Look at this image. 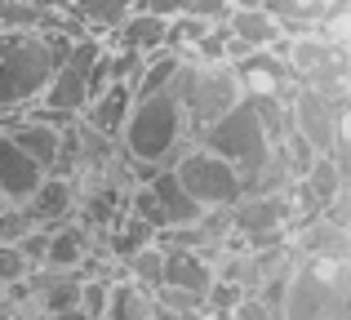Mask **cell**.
<instances>
[{
    "label": "cell",
    "instance_id": "ffe728a7",
    "mask_svg": "<svg viewBox=\"0 0 351 320\" xmlns=\"http://www.w3.org/2000/svg\"><path fill=\"white\" fill-rule=\"evenodd\" d=\"M71 14V23L89 36H112L129 14H134V0H67L62 5Z\"/></svg>",
    "mask_w": 351,
    "mask_h": 320
},
{
    "label": "cell",
    "instance_id": "f1b7e54d",
    "mask_svg": "<svg viewBox=\"0 0 351 320\" xmlns=\"http://www.w3.org/2000/svg\"><path fill=\"white\" fill-rule=\"evenodd\" d=\"M27 267H32V262L23 258L18 245H0V285H18V280L27 276Z\"/></svg>",
    "mask_w": 351,
    "mask_h": 320
},
{
    "label": "cell",
    "instance_id": "d4e9b609",
    "mask_svg": "<svg viewBox=\"0 0 351 320\" xmlns=\"http://www.w3.org/2000/svg\"><path fill=\"white\" fill-rule=\"evenodd\" d=\"M152 241H156V232H152V227H147V223H138L134 214H125V218H120V227L112 232V254H116L120 262H129L138 249H143V245H152Z\"/></svg>",
    "mask_w": 351,
    "mask_h": 320
},
{
    "label": "cell",
    "instance_id": "603a6c76",
    "mask_svg": "<svg viewBox=\"0 0 351 320\" xmlns=\"http://www.w3.org/2000/svg\"><path fill=\"white\" fill-rule=\"evenodd\" d=\"M325 5H329V0H263V9L276 18V23H280L285 40H289V36L316 32V23H320V14H325Z\"/></svg>",
    "mask_w": 351,
    "mask_h": 320
},
{
    "label": "cell",
    "instance_id": "cb8c5ba5",
    "mask_svg": "<svg viewBox=\"0 0 351 320\" xmlns=\"http://www.w3.org/2000/svg\"><path fill=\"white\" fill-rule=\"evenodd\" d=\"M182 62H187V58H182V53H173V49L147 53V58H143V71H138V80H134V98H147V94H160V89H173Z\"/></svg>",
    "mask_w": 351,
    "mask_h": 320
},
{
    "label": "cell",
    "instance_id": "f546056e",
    "mask_svg": "<svg viewBox=\"0 0 351 320\" xmlns=\"http://www.w3.org/2000/svg\"><path fill=\"white\" fill-rule=\"evenodd\" d=\"M156 320H227L209 307H187V312H169V307H156Z\"/></svg>",
    "mask_w": 351,
    "mask_h": 320
},
{
    "label": "cell",
    "instance_id": "5b68a950",
    "mask_svg": "<svg viewBox=\"0 0 351 320\" xmlns=\"http://www.w3.org/2000/svg\"><path fill=\"white\" fill-rule=\"evenodd\" d=\"M182 112H187V130H209L218 116H227L240 103V80L232 71V62H182L178 80H173Z\"/></svg>",
    "mask_w": 351,
    "mask_h": 320
},
{
    "label": "cell",
    "instance_id": "83f0119b",
    "mask_svg": "<svg viewBox=\"0 0 351 320\" xmlns=\"http://www.w3.org/2000/svg\"><path fill=\"white\" fill-rule=\"evenodd\" d=\"M227 320H280V303H271V298H263V294H245L240 307Z\"/></svg>",
    "mask_w": 351,
    "mask_h": 320
},
{
    "label": "cell",
    "instance_id": "30bf717a",
    "mask_svg": "<svg viewBox=\"0 0 351 320\" xmlns=\"http://www.w3.org/2000/svg\"><path fill=\"white\" fill-rule=\"evenodd\" d=\"M236 80H240V94L254 98V103H263V98H271V103H289L293 94V76L289 67H285L280 49H258V53H240L232 62Z\"/></svg>",
    "mask_w": 351,
    "mask_h": 320
},
{
    "label": "cell",
    "instance_id": "4316f807",
    "mask_svg": "<svg viewBox=\"0 0 351 320\" xmlns=\"http://www.w3.org/2000/svg\"><path fill=\"white\" fill-rule=\"evenodd\" d=\"M76 307H80L89 320H103V312H107V280L80 276V298H76Z\"/></svg>",
    "mask_w": 351,
    "mask_h": 320
},
{
    "label": "cell",
    "instance_id": "1f68e13d",
    "mask_svg": "<svg viewBox=\"0 0 351 320\" xmlns=\"http://www.w3.org/2000/svg\"><path fill=\"white\" fill-rule=\"evenodd\" d=\"M227 9H263V0H227Z\"/></svg>",
    "mask_w": 351,
    "mask_h": 320
},
{
    "label": "cell",
    "instance_id": "7a4b0ae2",
    "mask_svg": "<svg viewBox=\"0 0 351 320\" xmlns=\"http://www.w3.org/2000/svg\"><path fill=\"white\" fill-rule=\"evenodd\" d=\"M67 40L62 32H0V112L40 103Z\"/></svg>",
    "mask_w": 351,
    "mask_h": 320
},
{
    "label": "cell",
    "instance_id": "ac0fdd59",
    "mask_svg": "<svg viewBox=\"0 0 351 320\" xmlns=\"http://www.w3.org/2000/svg\"><path fill=\"white\" fill-rule=\"evenodd\" d=\"M89 258V232L80 223H58L49 227V236H45V258L40 267L45 271H80Z\"/></svg>",
    "mask_w": 351,
    "mask_h": 320
},
{
    "label": "cell",
    "instance_id": "277c9868",
    "mask_svg": "<svg viewBox=\"0 0 351 320\" xmlns=\"http://www.w3.org/2000/svg\"><path fill=\"white\" fill-rule=\"evenodd\" d=\"M351 316V271L347 262L298 258L285 271L280 320H347Z\"/></svg>",
    "mask_w": 351,
    "mask_h": 320
},
{
    "label": "cell",
    "instance_id": "d6986e66",
    "mask_svg": "<svg viewBox=\"0 0 351 320\" xmlns=\"http://www.w3.org/2000/svg\"><path fill=\"white\" fill-rule=\"evenodd\" d=\"M67 209H71V182L58 178V173H45L40 187L27 196L23 214L32 218V227H53V223H67Z\"/></svg>",
    "mask_w": 351,
    "mask_h": 320
},
{
    "label": "cell",
    "instance_id": "8fae6325",
    "mask_svg": "<svg viewBox=\"0 0 351 320\" xmlns=\"http://www.w3.org/2000/svg\"><path fill=\"white\" fill-rule=\"evenodd\" d=\"M227 27V62H236L240 53H258V49H280L285 32L267 9H227L223 18Z\"/></svg>",
    "mask_w": 351,
    "mask_h": 320
},
{
    "label": "cell",
    "instance_id": "52a82bcc",
    "mask_svg": "<svg viewBox=\"0 0 351 320\" xmlns=\"http://www.w3.org/2000/svg\"><path fill=\"white\" fill-rule=\"evenodd\" d=\"M173 178L182 182V191H187L191 200H196L200 209H232L240 196H245V182H240V173L227 164L223 156H214V151L205 147H187L173 156Z\"/></svg>",
    "mask_w": 351,
    "mask_h": 320
},
{
    "label": "cell",
    "instance_id": "d6a6232c",
    "mask_svg": "<svg viewBox=\"0 0 351 320\" xmlns=\"http://www.w3.org/2000/svg\"><path fill=\"white\" fill-rule=\"evenodd\" d=\"M0 320H18V316H14V307H9V303H0Z\"/></svg>",
    "mask_w": 351,
    "mask_h": 320
},
{
    "label": "cell",
    "instance_id": "e0dca14e",
    "mask_svg": "<svg viewBox=\"0 0 351 320\" xmlns=\"http://www.w3.org/2000/svg\"><path fill=\"white\" fill-rule=\"evenodd\" d=\"M147 187H152L156 205L165 209V223H169V227H196L200 218H205V209H200L196 200L182 191V182L173 178L169 164H165V169H152V173H147Z\"/></svg>",
    "mask_w": 351,
    "mask_h": 320
},
{
    "label": "cell",
    "instance_id": "8992f818",
    "mask_svg": "<svg viewBox=\"0 0 351 320\" xmlns=\"http://www.w3.org/2000/svg\"><path fill=\"white\" fill-rule=\"evenodd\" d=\"M98 53H103V36H76L67 40L58 67H53L49 85L40 94V112L53 121H71V116L85 112V103L94 98V67Z\"/></svg>",
    "mask_w": 351,
    "mask_h": 320
},
{
    "label": "cell",
    "instance_id": "7402d4cb",
    "mask_svg": "<svg viewBox=\"0 0 351 320\" xmlns=\"http://www.w3.org/2000/svg\"><path fill=\"white\" fill-rule=\"evenodd\" d=\"M103 320H156L152 289H143L129 276L107 280V312H103Z\"/></svg>",
    "mask_w": 351,
    "mask_h": 320
},
{
    "label": "cell",
    "instance_id": "836d02e7",
    "mask_svg": "<svg viewBox=\"0 0 351 320\" xmlns=\"http://www.w3.org/2000/svg\"><path fill=\"white\" fill-rule=\"evenodd\" d=\"M0 209H9V205H5V200H0Z\"/></svg>",
    "mask_w": 351,
    "mask_h": 320
},
{
    "label": "cell",
    "instance_id": "44dd1931",
    "mask_svg": "<svg viewBox=\"0 0 351 320\" xmlns=\"http://www.w3.org/2000/svg\"><path fill=\"white\" fill-rule=\"evenodd\" d=\"M165 32H169V18H156V14L134 9V14L112 32V45H116V49H134V53L147 58V53L165 49Z\"/></svg>",
    "mask_w": 351,
    "mask_h": 320
},
{
    "label": "cell",
    "instance_id": "ba28073f",
    "mask_svg": "<svg viewBox=\"0 0 351 320\" xmlns=\"http://www.w3.org/2000/svg\"><path fill=\"white\" fill-rule=\"evenodd\" d=\"M289 130L307 143L316 156H334L338 143L347 138V103L325 98L307 85H293L289 94Z\"/></svg>",
    "mask_w": 351,
    "mask_h": 320
},
{
    "label": "cell",
    "instance_id": "e575fe53",
    "mask_svg": "<svg viewBox=\"0 0 351 320\" xmlns=\"http://www.w3.org/2000/svg\"><path fill=\"white\" fill-rule=\"evenodd\" d=\"M62 5H67V0H62Z\"/></svg>",
    "mask_w": 351,
    "mask_h": 320
},
{
    "label": "cell",
    "instance_id": "9a60e30c",
    "mask_svg": "<svg viewBox=\"0 0 351 320\" xmlns=\"http://www.w3.org/2000/svg\"><path fill=\"white\" fill-rule=\"evenodd\" d=\"M298 258H320V262H347L351 258V236L347 223L334 214L307 218V227L298 232Z\"/></svg>",
    "mask_w": 351,
    "mask_h": 320
},
{
    "label": "cell",
    "instance_id": "6da1fadb",
    "mask_svg": "<svg viewBox=\"0 0 351 320\" xmlns=\"http://www.w3.org/2000/svg\"><path fill=\"white\" fill-rule=\"evenodd\" d=\"M200 147L223 156L240 173L245 196L249 191H276L271 182H267V173L280 169V164H276V138L267 134L263 116H258V107L249 103V98H240L232 112L218 116L209 130H200Z\"/></svg>",
    "mask_w": 351,
    "mask_h": 320
},
{
    "label": "cell",
    "instance_id": "9c48e42d",
    "mask_svg": "<svg viewBox=\"0 0 351 320\" xmlns=\"http://www.w3.org/2000/svg\"><path fill=\"white\" fill-rule=\"evenodd\" d=\"M289 218H293V200L285 191H249L227 209V223L254 245H276Z\"/></svg>",
    "mask_w": 351,
    "mask_h": 320
},
{
    "label": "cell",
    "instance_id": "5bb4252c",
    "mask_svg": "<svg viewBox=\"0 0 351 320\" xmlns=\"http://www.w3.org/2000/svg\"><path fill=\"white\" fill-rule=\"evenodd\" d=\"M40 178H45V169L32 156H23L18 143L0 130V200L5 205H27V196L40 187Z\"/></svg>",
    "mask_w": 351,
    "mask_h": 320
},
{
    "label": "cell",
    "instance_id": "484cf974",
    "mask_svg": "<svg viewBox=\"0 0 351 320\" xmlns=\"http://www.w3.org/2000/svg\"><path fill=\"white\" fill-rule=\"evenodd\" d=\"M160 267H165V249L160 245H143V249L134 254V258L125 262V271H129V280H138L143 289H152L156 294V285H160Z\"/></svg>",
    "mask_w": 351,
    "mask_h": 320
},
{
    "label": "cell",
    "instance_id": "4fadbf2b",
    "mask_svg": "<svg viewBox=\"0 0 351 320\" xmlns=\"http://www.w3.org/2000/svg\"><path fill=\"white\" fill-rule=\"evenodd\" d=\"M214 280H218V267L205 258V249H165V267L156 289H182V294L205 298Z\"/></svg>",
    "mask_w": 351,
    "mask_h": 320
},
{
    "label": "cell",
    "instance_id": "3957f363",
    "mask_svg": "<svg viewBox=\"0 0 351 320\" xmlns=\"http://www.w3.org/2000/svg\"><path fill=\"white\" fill-rule=\"evenodd\" d=\"M120 143H125L129 160L143 164V169L173 164V156L187 143V112H182L178 94L160 89V94L134 98V107L125 116V130H120Z\"/></svg>",
    "mask_w": 351,
    "mask_h": 320
},
{
    "label": "cell",
    "instance_id": "4dcf8cb0",
    "mask_svg": "<svg viewBox=\"0 0 351 320\" xmlns=\"http://www.w3.org/2000/svg\"><path fill=\"white\" fill-rule=\"evenodd\" d=\"M40 320H89V316L80 312V307H71V312H45Z\"/></svg>",
    "mask_w": 351,
    "mask_h": 320
},
{
    "label": "cell",
    "instance_id": "2e32d148",
    "mask_svg": "<svg viewBox=\"0 0 351 320\" xmlns=\"http://www.w3.org/2000/svg\"><path fill=\"white\" fill-rule=\"evenodd\" d=\"M129 107H134V89L129 85H103L94 98L85 103V112H80V121L89 125V130L98 134V138H120V130H125V116Z\"/></svg>",
    "mask_w": 351,
    "mask_h": 320
},
{
    "label": "cell",
    "instance_id": "7c38bea8",
    "mask_svg": "<svg viewBox=\"0 0 351 320\" xmlns=\"http://www.w3.org/2000/svg\"><path fill=\"white\" fill-rule=\"evenodd\" d=\"M0 130L9 134V138L18 143V151L23 156H32L36 164H40L45 173H53L58 169V160H62V125L53 121V116H23V121H14V125H0Z\"/></svg>",
    "mask_w": 351,
    "mask_h": 320
}]
</instances>
